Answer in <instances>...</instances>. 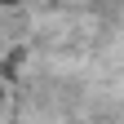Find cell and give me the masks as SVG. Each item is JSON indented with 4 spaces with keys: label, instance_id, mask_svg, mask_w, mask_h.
Instances as JSON below:
<instances>
[{
    "label": "cell",
    "instance_id": "1",
    "mask_svg": "<svg viewBox=\"0 0 124 124\" xmlns=\"http://www.w3.org/2000/svg\"><path fill=\"white\" fill-rule=\"evenodd\" d=\"M13 5H22V0H0V9H13Z\"/></svg>",
    "mask_w": 124,
    "mask_h": 124
},
{
    "label": "cell",
    "instance_id": "2",
    "mask_svg": "<svg viewBox=\"0 0 124 124\" xmlns=\"http://www.w3.org/2000/svg\"><path fill=\"white\" fill-rule=\"evenodd\" d=\"M0 106H5V84H0Z\"/></svg>",
    "mask_w": 124,
    "mask_h": 124
}]
</instances>
